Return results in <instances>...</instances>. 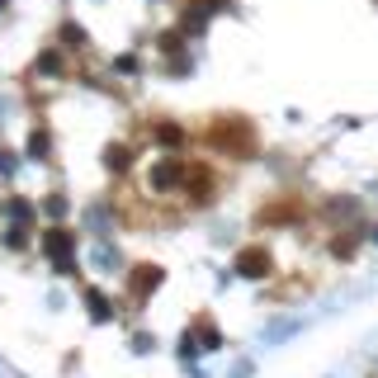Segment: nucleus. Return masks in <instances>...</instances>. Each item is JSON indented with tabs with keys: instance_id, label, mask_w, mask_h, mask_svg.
I'll list each match as a JSON object with an SVG mask.
<instances>
[{
	"instance_id": "f257e3e1",
	"label": "nucleus",
	"mask_w": 378,
	"mask_h": 378,
	"mask_svg": "<svg viewBox=\"0 0 378 378\" xmlns=\"http://www.w3.org/2000/svg\"><path fill=\"white\" fill-rule=\"evenodd\" d=\"M43 251H47V260H52L57 269H76V236L66 232V227H47Z\"/></svg>"
},
{
	"instance_id": "f03ea898",
	"label": "nucleus",
	"mask_w": 378,
	"mask_h": 378,
	"mask_svg": "<svg viewBox=\"0 0 378 378\" xmlns=\"http://www.w3.org/2000/svg\"><path fill=\"white\" fill-rule=\"evenodd\" d=\"M269 269H274V265H269V251H260V246L236 255V274H241V279H265Z\"/></svg>"
},
{
	"instance_id": "7ed1b4c3",
	"label": "nucleus",
	"mask_w": 378,
	"mask_h": 378,
	"mask_svg": "<svg viewBox=\"0 0 378 378\" xmlns=\"http://www.w3.org/2000/svg\"><path fill=\"white\" fill-rule=\"evenodd\" d=\"M180 175H185V166H180V161H157V166H152V189H161V194H166V189H175L180 185Z\"/></svg>"
},
{
	"instance_id": "20e7f679",
	"label": "nucleus",
	"mask_w": 378,
	"mask_h": 378,
	"mask_svg": "<svg viewBox=\"0 0 378 378\" xmlns=\"http://www.w3.org/2000/svg\"><path fill=\"white\" fill-rule=\"evenodd\" d=\"M33 71H38V76H62V71H66L62 52H43V57H38V66H33Z\"/></svg>"
},
{
	"instance_id": "39448f33",
	"label": "nucleus",
	"mask_w": 378,
	"mask_h": 378,
	"mask_svg": "<svg viewBox=\"0 0 378 378\" xmlns=\"http://www.w3.org/2000/svg\"><path fill=\"white\" fill-rule=\"evenodd\" d=\"M85 303H90V317H94V322H109V317H114V307H109V298H104V293H94V288H90V293H85Z\"/></svg>"
},
{
	"instance_id": "423d86ee",
	"label": "nucleus",
	"mask_w": 378,
	"mask_h": 378,
	"mask_svg": "<svg viewBox=\"0 0 378 378\" xmlns=\"http://www.w3.org/2000/svg\"><path fill=\"white\" fill-rule=\"evenodd\" d=\"M293 331H303V322H293V317H279V322H269L265 336L269 341H279V336H293Z\"/></svg>"
},
{
	"instance_id": "0eeeda50",
	"label": "nucleus",
	"mask_w": 378,
	"mask_h": 378,
	"mask_svg": "<svg viewBox=\"0 0 378 378\" xmlns=\"http://www.w3.org/2000/svg\"><path fill=\"white\" fill-rule=\"evenodd\" d=\"M189 189H194V194H208V189H213V175H208L204 166H189Z\"/></svg>"
},
{
	"instance_id": "6e6552de",
	"label": "nucleus",
	"mask_w": 378,
	"mask_h": 378,
	"mask_svg": "<svg viewBox=\"0 0 378 378\" xmlns=\"http://www.w3.org/2000/svg\"><path fill=\"white\" fill-rule=\"evenodd\" d=\"M10 218H15L19 227H29V222H33V204H29V199H10Z\"/></svg>"
},
{
	"instance_id": "1a4fd4ad",
	"label": "nucleus",
	"mask_w": 378,
	"mask_h": 378,
	"mask_svg": "<svg viewBox=\"0 0 378 378\" xmlns=\"http://www.w3.org/2000/svg\"><path fill=\"white\" fill-rule=\"evenodd\" d=\"M47 152H52V138H47L43 128H38V133H33V138H29V157H38V161H43Z\"/></svg>"
},
{
	"instance_id": "9d476101",
	"label": "nucleus",
	"mask_w": 378,
	"mask_h": 378,
	"mask_svg": "<svg viewBox=\"0 0 378 378\" xmlns=\"http://www.w3.org/2000/svg\"><path fill=\"white\" fill-rule=\"evenodd\" d=\"M57 38H62L66 47H85V29H80V24H62V33H57Z\"/></svg>"
},
{
	"instance_id": "9b49d317",
	"label": "nucleus",
	"mask_w": 378,
	"mask_h": 378,
	"mask_svg": "<svg viewBox=\"0 0 378 378\" xmlns=\"http://www.w3.org/2000/svg\"><path fill=\"white\" fill-rule=\"evenodd\" d=\"M157 284H161V274H157V269H147L142 279H138V274H133V293H152Z\"/></svg>"
},
{
	"instance_id": "f8f14e48",
	"label": "nucleus",
	"mask_w": 378,
	"mask_h": 378,
	"mask_svg": "<svg viewBox=\"0 0 378 378\" xmlns=\"http://www.w3.org/2000/svg\"><path fill=\"white\" fill-rule=\"evenodd\" d=\"M157 138L166 142V147H171V142H175V147H180V128H171V123H161V128H157Z\"/></svg>"
},
{
	"instance_id": "ddd939ff",
	"label": "nucleus",
	"mask_w": 378,
	"mask_h": 378,
	"mask_svg": "<svg viewBox=\"0 0 378 378\" xmlns=\"http://www.w3.org/2000/svg\"><path fill=\"white\" fill-rule=\"evenodd\" d=\"M128 157H123V147H109V171H123Z\"/></svg>"
},
{
	"instance_id": "4468645a",
	"label": "nucleus",
	"mask_w": 378,
	"mask_h": 378,
	"mask_svg": "<svg viewBox=\"0 0 378 378\" xmlns=\"http://www.w3.org/2000/svg\"><path fill=\"white\" fill-rule=\"evenodd\" d=\"M15 171V157H5V147H0V175H10Z\"/></svg>"
},
{
	"instance_id": "2eb2a0df",
	"label": "nucleus",
	"mask_w": 378,
	"mask_h": 378,
	"mask_svg": "<svg viewBox=\"0 0 378 378\" xmlns=\"http://www.w3.org/2000/svg\"><path fill=\"white\" fill-rule=\"evenodd\" d=\"M5 5H10V0H0V10H5Z\"/></svg>"
}]
</instances>
